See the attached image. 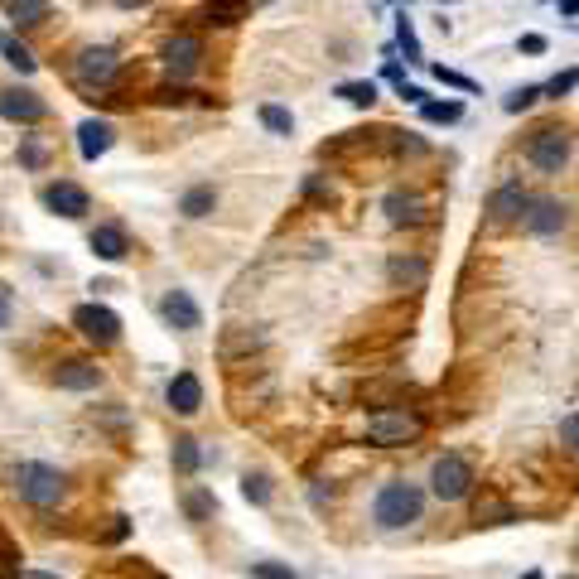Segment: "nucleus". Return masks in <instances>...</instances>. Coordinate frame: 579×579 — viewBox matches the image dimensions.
<instances>
[{"mask_svg":"<svg viewBox=\"0 0 579 579\" xmlns=\"http://www.w3.org/2000/svg\"><path fill=\"white\" fill-rule=\"evenodd\" d=\"M111 140H116L111 121H102V116H87L83 126H78V155L92 165V160H102V155L111 150Z\"/></svg>","mask_w":579,"mask_h":579,"instance_id":"nucleus-17","label":"nucleus"},{"mask_svg":"<svg viewBox=\"0 0 579 579\" xmlns=\"http://www.w3.org/2000/svg\"><path fill=\"white\" fill-rule=\"evenodd\" d=\"M396 92H401V102H411V107H420V102H425V87H415V83H401Z\"/></svg>","mask_w":579,"mask_h":579,"instance_id":"nucleus-42","label":"nucleus"},{"mask_svg":"<svg viewBox=\"0 0 579 579\" xmlns=\"http://www.w3.org/2000/svg\"><path fill=\"white\" fill-rule=\"evenodd\" d=\"M473 522L478 526H512L517 522V507H512L507 497H483V502L473 507Z\"/></svg>","mask_w":579,"mask_h":579,"instance_id":"nucleus-22","label":"nucleus"},{"mask_svg":"<svg viewBox=\"0 0 579 579\" xmlns=\"http://www.w3.org/2000/svg\"><path fill=\"white\" fill-rule=\"evenodd\" d=\"M20 165H25V169L44 165V145H39V140H25V145H20Z\"/></svg>","mask_w":579,"mask_h":579,"instance_id":"nucleus-39","label":"nucleus"},{"mask_svg":"<svg viewBox=\"0 0 579 579\" xmlns=\"http://www.w3.org/2000/svg\"><path fill=\"white\" fill-rule=\"evenodd\" d=\"M579 87V68H565V73H555L551 83L541 87V97H565V92H575Z\"/></svg>","mask_w":579,"mask_h":579,"instance_id":"nucleus-35","label":"nucleus"},{"mask_svg":"<svg viewBox=\"0 0 579 579\" xmlns=\"http://www.w3.org/2000/svg\"><path fill=\"white\" fill-rule=\"evenodd\" d=\"M271 343V329L266 324H232V329H222L218 338V358L222 362H242L251 353H261Z\"/></svg>","mask_w":579,"mask_h":579,"instance_id":"nucleus-8","label":"nucleus"},{"mask_svg":"<svg viewBox=\"0 0 579 579\" xmlns=\"http://www.w3.org/2000/svg\"><path fill=\"white\" fill-rule=\"evenodd\" d=\"M382 213L391 227H420V222H425V198H420V193H406V189H391L382 198Z\"/></svg>","mask_w":579,"mask_h":579,"instance_id":"nucleus-16","label":"nucleus"},{"mask_svg":"<svg viewBox=\"0 0 579 579\" xmlns=\"http://www.w3.org/2000/svg\"><path fill=\"white\" fill-rule=\"evenodd\" d=\"M560 15H565V20H575V15H579V0H560Z\"/></svg>","mask_w":579,"mask_h":579,"instance_id":"nucleus-46","label":"nucleus"},{"mask_svg":"<svg viewBox=\"0 0 579 579\" xmlns=\"http://www.w3.org/2000/svg\"><path fill=\"white\" fill-rule=\"evenodd\" d=\"M10 314H15V300H10V290H0V329H10Z\"/></svg>","mask_w":579,"mask_h":579,"instance_id":"nucleus-44","label":"nucleus"},{"mask_svg":"<svg viewBox=\"0 0 579 579\" xmlns=\"http://www.w3.org/2000/svg\"><path fill=\"white\" fill-rule=\"evenodd\" d=\"M522 54H546V39L541 34H522Z\"/></svg>","mask_w":579,"mask_h":579,"instance_id":"nucleus-45","label":"nucleus"},{"mask_svg":"<svg viewBox=\"0 0 579 579\" xmlns=\"http://www.w3.org/2000/svg\"><path fill=\"white\" fill-rule=\"evenodd\" d=\"M150 97H155V102H165V107H179V102H189L193 92H184V87H155Z\"/></svg>","mask_w":579,"mask_h":579,"instance_id":"nucleus-40","label":"nucleus"},{"mask_svg":"<svg viewBox=\"0 0 579 579\" xmlns=\"http://www.w3.org/2000/svg\"><path fill=\"white\" fill-rule=\"evenodd\" d=\"M425 435V415L415 406H391V411H372L367 420V440L377 449H401V444H415Z\"/></svg>","mask_w":579,"mask_h":579,"instance_id":"nucleus-3","label":"nucleus"},{"mask_svg":"<svg viewBox=\"0 0 579 579\" xmlns=\"http://www.w3.org/2000/svg\"><path fill=\"white\" fill-rule=\"evenodd\" d=\"M87 247L97 251L102 261H126L131 242H126V227H121V222H97L92 237H87Z\"/></svg>","mask_w":579,"mask_h":579,"instance_id":"nucleus-18","label":"nucleus"},{"mask_svg":"<svg viewBox=\"0 0 579 579\" xmlns=\"http://www.w3.org/2000/svg\"><path fill=\"white\" fill-rule=\"evenodd\" d=\"M242 497H247L251 507H271V478L266 473H247L242 478Z\"/></svg>","mask_w":579,"mask_h":579,"instance_id":"nucleus-30","label":"nucleus"},{"mask_svg":"<svg viewBox=\"0 0 579 579\" xmlns=\"http://www.w3.org/2000/svg\"><path fill=\"white\" fill-rule=\"evenodd\" d=\"M526 160L541 174H560V169L570 165V136H565V126H536L526 136Z\"/></svg>","mask_w":579,"mask_h":579,"instance_id":"nucleus-6","label":"nucleus"},{"mask_svg":"<svg viewBox=\"0 0 579 579\" xmlns=\"http://www.w3.org/2000/svg\"><path fill=\"white\" fill-rule=\"evenodd\" d=\"M261 126H266V131H276V136H295V116H290L285 107H276V102H266V107H261Z\"/></svg>","mask_w":579,"mask_h":579,"instance_id":"nucleus-29","label":"nucleus"},{"mask_svg":"<svg viewBox=\"0 0 579 579\" xmlns=\"http://www.w3.org/2000/svg\"><path fill=\"white\" fill-rule=\"evenodd\" d=\"M420 512H425V493L406 483V478H396V483H386L377 502H372V522L382 526V531H401V526L420 522Z\"/></svg>","mask_w":579,"mask_h":579,"instance_id":"nucleus-2","label":"nucleus"},{"mask_svg":"<svg viewBox=\"0 0 579 579\" xmlns=\"http://www.w3.org/2000/svg\"><path fill=\"white\" fill-rule=\"evenodd\" d=\"M304 198H314V203H324V208H329V203H333V189L324 184V179H319V174H309V179H304Z\"/></svg>","mask_w":579,"mask_h":579,"instance_id":"nucleus-37","label":"nucleus"},{"mask_svg":"<svg viewBox=\"0 0 579 579\" xmlns=\"http://www.w3.org/2000/svg\"><path fill=\"white\" fill-rule=\"evenodd\" d=\"M536 102H541V87H536V83H526V87H517V92H507V102H502V111L522 116V111H531Z\"/></svg>","mask_w":579,"mask_h":579,"instance_id":"nucleus-32","label":"nucleus"},{"mask_svg":"<svg viewBox=\"0 0 579 579\" xmlns=\"http://www.w3.org/2000/svg\"><path fill=\"white\" fill-rule=\"evenodd\" d=\"M386 276H391V285H406V290H420L425 280H430V261L425 256H391L386 261Z\"/></svg>","mask_w":579,"mask_h":579,"instance_id":"nucleus-19","label":"nucleus"},{"mask_svg":"<svg viewBox=\"0 0 579 579\" xmlns=\"http://www.w3.org/2000/svg\"><path fill=\"white\" fill-rule=\"evenodd\" d=\"M102 415V425H111V430H126V411L121 406H107V411H97Z\"/></svg>","mask_w":579,"mask_h":579,"instance_id":"nucleus-41","label":"nucleus"},{"mask_svg":"<svg viewBox=\"0 0 579 579\" xmlns=\"http://www.w3.org/2000/svg\"><path fill=\"white\" fill-rule=\"evenodd\" d=\"M44 208L58 213V218H87L92 198H87L83 184H73V179H54V184L44 189Z\"/></svg>","mask_w":579,"mask_h":579,"instance_id":"nucleus-12","label":"nucleus"},{"mask_svg":"<svg viewBox=\"0 0 579 579\" xmlns=\"http://www.w3.org/2000/svg\"><path fill=\"white\" fill-rule=\"evenodd\" d=\"M73 329L83 333L92 348H116V343H121V314L97 300L78 304V309H73Z\"/></svg>","mask_w":579,"mask_h":579,"instance_id":"nucleus-7","label":"nucleus"},{"mask_svg":"<svg viewBox=\"0 0 579 579\" xmlns=\"http://www.w3.org/2000/svg\"><path fill=\"white\" fill-rule=\"evenodd\" d=\"M560 440H565V444H570V449L579 454V411H570L565 420H560Z\"/></svg>","mask_w":579,"mask_h":579,"instance_id":"nucleus-38","label":"nucleus"},{"mask_svg":"<svg viewBox=\"0 0 579 579\" xmlns=\"http://www.w3.org/2000/svg\"><path fill=\"white\" fill-rule=\"evenodd\" d=\"M213 208H218V193L208 189V184H198V189H189L179 198V213H184V218H208Z\"/></svg>","mask_w":579,"mask_h":579,"instance_id":"nucleus-26","label":"nucleus"},{"mask_svg":"<svg viewBox=\"0 0 579 579\" xmlns=\"http://www.w3.org/2000/svg\"><path fill=\"white\" fill-rule=\"evenodd\" d=\"M526 208H531V198L517 179H507V184H497L493 198H488V222L493 227H512V222L526 218Z\"/></svg>","mask_w":579,"mask_h":579,"instance_id":"nucleus-10","label":"nucleus"},{"mask_svg":"<svg viewBox=\"0 0 579 579\" xmlns=\"http://www.w3.org/2000/svg\"><path fill=\"white\" fill-rule=\"evenodd\" d=\"M560 579H579V575H560Z\"/></svg>","mask_w":579,"mask_h":579,"instance_id":"nucleus-49","label":"nucleus"},{"mask_svg":"<svg viewBox=\"0 0 579 579\" xmlns=\"http://www.w3.org/2000/svg\"><path fill=\"white\" fill-rule=\"evenodd\" d=\"M0 58H5L15 73H25V78L34 73V68H39V58L29 54V49L20 44V39H15V34H0Z\"/></svg>","mask_w":579,"mask_h":579,"instance_id":"nucleus-25","label":"nucleus"},{"mask_svg":"<svg viewBox=\"0 0 579 579\" xmlns=\"http://www.w3.org/2000/svg\"><path fill=\"white\" fill-rule=\"evenodd\" d=\"M473 483H478V473H473L469 454H459V449H449L430 464V493L440 502H464L473 493Z\"/></svg>","mask_w":579,"mask_h":579,"instance_id":"nucleus-4","label":"nucleus"},{"mask_svg":"<svg viewBox=\"0 0 579 579\" xmlns=\"http://www.w3.org/2000/svg\"><path fill=\"white\" fill-rule=\"evenodd\" d=\"M420 116L435 121V126H449V121L464 116V107H459V102H420Z\"/></svg>","mask_w":579,"mask_h":579,"instance_id":"nucleus-33","label":"nucleus"},{"mask_svg":"<svg viewBox=\"0 0 579 579\" xmlns=\"http://www.w3.org/2000/svg\"><path fill=\"white\" fill-rule=\"evenodd\" d=\"M165 401L174 415H198L203 411V382L198 372H174V382L165 386Z\"/></svg>","mask_w":579,"mask_h":579,"instance_id":"nucleus-15","label":"nucleus"},{"mask_svg":"<svg viewBox=\"0 0 579 579\" xmlns=\"http://www.w3.org/2000/svg\"><path fill=\"white\" fill-rule=\"evenodd\" d=\"M5 15L15 29H34L49 20V0H5Z\"/></svg>","mask_w":579,"mask_h":579,"instance_id":"nucleus-21","label":"nucleus"},{"mask_svg":"<svg viewBox=\"0 0 579 579\" xmlns=\"http://www.w3.org/2000/svg\"><path fill=\"white\" fill-rule=\"evenodd\" d=\"M526 227L536 232V237H555L560 227H565V203H555V198H541V203H531L526 208Z\"/></svg>","mask_w":579,"mask_h":579,"instance_id":"nucleus-20","label":"nucleus"},{"mask_svg":"<svg viewBox=\"0 0 579 579\" xmlns=\"http://www.w3.org/2000/svg\"><path fill=\"white\" fill-rule=\"evenodd\" d=\"M430 73H435V78H440L444 87H459V92H478V83H473V78H464V73H454V68H444V63H435Z\"/></svg>","mask_w":579,"mask_h":579,"instance_id":"nucleus-36","label":"nucleus"},{"mask_svg":"<svg viewBox=\"0 0 579 579\" xmlns=\"http://www.w3.org/2000/svg\"><path fill=\"white\" fill-rule=\"evenodd\" d=\"M160 314H165L169 329H179V333L203 329V309H198V300H193L189 290H165V300H160Z\"/></svg>","mask_w":579,"mask_h":579,"instance_id":"nucleus-14","label":"nucleus"},{"mask_svg":"<svg viewBox=\"0 0 579 579\" xmlns=\"http://www.w3.org/2000/svg\"><path fill=\"white\" fill-rule=\"evenodd\" d=\"M251 579H300L290 565H280V560H256V565H247Z\"/></svg>","mask_w":579,"mask_h":579,"instance_id":"nucleus-34","label":"nucleus"},{"mask_svg":"<svg viewBox=\"0 0 579 579\" xmlns=\"http://www.w3.org/2000/svg\"><path fill=\"white\" fill-rule=\"evenodd\" d=\"M546 5H551V0H546Z\"/></svg>","mask_w":579,"mask_h":579,"instance_id":"nucleus-50","label":"nucleus"},{"mask_svg":"<svg viewBox=\"0 0 579 579\" xmlns=\"http://www.w3.org/2000/svg\"><path fill=\"white\" fill-rule=\"evenodd\" d=\"M121 10H140V5H150V0H116Z\"/></svg>","mask_w":579,"mask_h":579,"instance_id":"nucleus-48","label":"nucleus"},{"mask_svg":"<svg viewBox=\"0 0 579 579\" xmlns=\"http://www.w3.org/2000/svg\"><path fill=\"white\" fill-rule=\"evenodd\" d=\"M126 531H131V517H111L107 541H126Z\"/></svg>","mask_w":579,"mask_h":579,"instance_id":"nucleus-43","label":"nucleus"},{"mask_svg":"<svg viewBox=\"0 0 579 579\" xmlns=\"http://www.w3.org/2000/svg\"><path fill=\"white\" fill-rule=\"evenodd\" d=\"M169 459H174V473H179V478H193V473H198V464H203V449H198V440H193V435H179V440H174V449H169Z\"/></svg>","mask_w":579,"mask_h":579,"instance_id":"nucleus-24","label":"nucleus"},{"mask_svg":"<svg viewBox=\"0 0 579 579\" xmlns=\"http://www.w3.org/2000/svg\"><path fill=\"white\" fill-rule=\"evenodd\" d=\"M184 517H189L193 526H208L218 517V497L208 493V488H189V493H184Z\"/></svg>","mask_w":579,"mask_h":579,"instance_id":"nucleus-23","label":"nucleus"},{"mask_svg":"<svg viewBox=\"0 0 579 579\" xmlns=\"http://www.w3.org/2000/svg\"><path fill=\"white\" fill-rule=\"evenodd\" d=\"M338 97L348 107H372L377 102V83H338Z\"/></svg>","mask_w":579,"mask_h":579,"instance_id":"nucleus-31","label":"nucleus"},{"mask_svg":"<svg viewBox=\"0 0 579 579\" xmlns=\"http://www.w3.org/2000/svg\"><path fill=\"white\" fill-rule=\"evenodd\" d=\"M15 493H20V502H29L34 512H54L58 502L68 497V473L54 469V464L29 459V464L15 469Z\"/></svg>","mask_w":579,"mask_h":579,"instance_id":"nucleus-1","label":"nucleus"},{"mask_svg":"<svg viewBox=\"0 0 579 579\" xmlns=\"http://www.w3.org/2000/svg\"><path fill=\"white\" fill-rule=\"evenodd\" d=\"M160 63H165L169 78H193L198 63H203V39H198V34H174L165 49H160Z\"/></svg>","mask_w":579,"mask_h":579,"instance_id":"nucleus-9","label":"nucleus"},{"mask_svg":"<svg viewBox=\"0 0 579 579\" xmlns=\"http://www.w3.org/2000/svg\"><path fill=\"white\" fill-rule=\"evenodd\" d=\"M20 579H63V575H44V570H25Z\"/></svg>","mask_w":579,"mask_h":579,"instance_id":"nucleus-47","label":"nucleus"},{"mask_svg":"<svg viewBox=\"0 0 579 579\" xmlns=\"http://www.w3.org/2000/svg\"><path fill=\"white\" fill-rule=\"evenodd\" d=\"M0 116L15 121V126H39L49 116V102L29 87H10V92H0Z\"/></svg>","mask_w":579,"mask_h":579,"instance_id":"nucleus-11","label":"nucleus"},{"mask_svg":"<svg viewBox=\"0 0 579 579\" xmlns=\"http://www.w3.org/2000/svg\"><path fill=\"white\" fill-rule=\"evenodd\" d=\"M54 386L58 391H97V386H102V367L92 358H58Z\"/></svg>","mask_w":579,"mask_h":579,"instance_id":"nucleus-13","label":"nucleus"},{"mask_svg":"<svg viewBox=\"0 0 579 579\" xmlns=\"http://www.w3.org/2000/svg\"><path fill=\"white\" fill-rule=\"evenodd\" d=\"M116 73H121V54H116L111 44H87V49H78V58H73V78H78V87H87V92L111 87Z\"/></svg>","mask_w":579,"mask_h":579,"instance_id":"nucleus-5","label":"nucleus"},{"mask_svg":"<svg viewBox=\"0 0 579 579\" xmlns=\"http://www.w3.org/2000/svg\"><path fill=\"white\" fill-rule=\"evenodd\" d=\"M396 49L406 54V63H425V54H420V39H415V25L406 20V15L396 20Z\"/></svg>","mask_w":579,"mask_h":579,"instance_id":"nucleus-28","label":"nucleus"},{"mask_svg":"<svg viewBox=\"0 0 579 579\" xmlns=\"http://www.w3.org/2000/svg\"><path fill=\"white\" fill-rule=\"evenodd\" d=\"M247 15V0H208L203 5V20L208 25H237Z\"/></svg>","mask_w":579,"mask_h":579,"instance_id":"nucleus-27","label":"nucleus"}]
</instances>
